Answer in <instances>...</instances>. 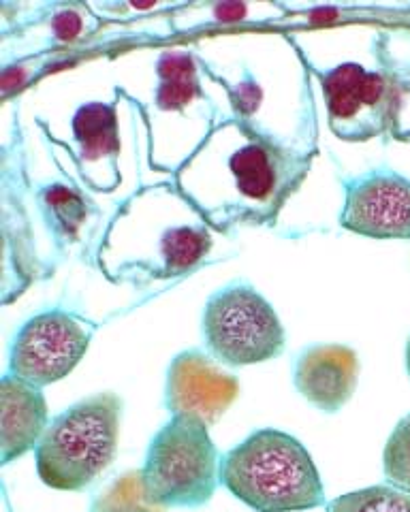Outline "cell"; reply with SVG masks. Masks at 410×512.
<instances>
[{
	"label": "cell",
	"instance_id": "cell-15",
	"mask_svg": "<svg viewBox=\"0 0 410 512\" xmlns=\"http://www.w3.org/2000/svg\"><path fill=\"white\" fill-rule=\"evenodd\" d=\"M39 203L52 233L65 242H73L88 218V207L80 192L65 184H50L41 188Z\"/></svg>",
	"mask_w": 410,
	"mask_h": 512
},
{
	"label": "cell",
	"instance_id": "cell-16",
	"mask_svg": "<svg viewBox=\"0 0 410 512\" xmlns=\"http://www.w3.org/2000/svg\"><path fill=\"white\" fill-rule=\"evenodd\" d=\"M327 512H410V491L396 485L364 487L331 500Z\"/></svg>",
	"mask_w": 410,
	"mask_h": 512
},
{
	"label": "cell",
	"instance_id": "cell-18",
	"mask_svg": "<svg viewBox=\"0 0 410 512\" xmlns=\"http://www.w3.org/2000/svg\"><path fill=\"white\" fill-rule=\"evenodd\" d=\"M383 472L389 485L410 491V412L393 427L385 444Z\"/></svg>",
	"mask_w": 410,
	"mask_h": 512
},
{
	"label": "cell",
	"instance_id": "cell-7",
	"mask_svg": "<svg viewBox=\"0 0 410 512\" xmlns=\"http://www.w3.org/2000/svg\"><path fill=\"white\" fill-rule=\"evenodd\" d=\"M308 158L282 146L272 137H252L229 156V169L240 195L272 218L304 182Z\"/></svg>",
	"mask_w": 410,
	"mask_h": 512
},
{
	"label": "cell",
	"instance_id": "cell-19",
	"mask_svg": "<svg viewBox=\"0 0 410 512\" xmlns=\"http://www.w3.org/2000/svg\"><path fill=\"white\" fill-rule=\"evenodd\" d=\"M56 32L60 39H73L80 32V22H77L75 15H58Z\"/></svg>",
	"mask_w": 410,
	"mask_h": 512
},
{
	"label": "cell",
	"instance_id": "cell-14",
	"mask_svg": "<svg viewBox=\"0 0 410 512\" xmlns=\"http://www.w3.org/2000/svg\"><path fill=\"white\" fill-rule=\"evenodd\" d=\"M212 248V235L203 227H171L161 239L163 276L176 278L193 271Z\"/></svg>",
	"mask_w": 410,
	"mask_h": 512
},
{
	"label": "cell",
	"instance_id": "cell-8",
	"mask_svg": "<svg viewBox=\"0 0 410 512\" xmlns=\"http://www.w3.org/2000/svg\"><path fill=\"white\" fill-rule=\"evenodd\" d=\"M340 224L370 239H410V180L389 169L346 180Z\"/></svg>",
	"mask_w": 410,
	"mask_h": 512
},
{
	"label": "cell",
	"instance_id": "cell-20",
	"mask_svg": "<svg viewBox=\"0 0 410 512\" xmlns=\"http://www.w3.org/2000/svg\"><path fill=\"white\" fill-rule=\"evenodd\" d=\"M406 372H408V376H410V338H408V342H406Z\"/></svg>",
	"mask_w": 410,
	"mask_h": 512
},
{
	"label": "cell",
	"instance_id": "cell-9",
	"mask_svg": "<svg viewBox=\"0 0 410 512\" xmlns=\"http://www.w3.org/2000/svg\"><path fill=\"white\" fill-rule=\"evenodd\" d=\"M240 395V382L203 350H184L171 361L165 406L171 416H193L214 425Z\"/></svg>",
	"mask_w": 410,
	"mask_h": 512
},
{
	"label": "cell",
	"instance_id": "cell-6",
	"mask_svg": "<svg viewBox=\"0 0 410 512\" xmlns=\"http://www.w3.org/2000/svg\"><path fill=\"white\" fill-rule=\"evenodd\" d=\"M94 325L69 310H45L28 318L9 350V374L35 387L67 378L84 359Z\"/></svg>",
	"mask_w": 410,
	"mask_h": 512
},
{
	"label": "cell",
	"instance_id": "cell-4",
	"mask_svg": "<svg viewBox=\"0 0 410 512\" xmlns=\"http://www.w3.org/2000/svg\"><path fill=\"white\" fill-rule=\"evenodd\" d=\"M201 333L210 355L229 367L272 361L287 342L272 303L244 280L225 284L205 301Z\"/></svg>",
	"mask_w": 410,
	"mask_h": 512
},
{
	"label": "cell",
	"instance_id": "cell-1",
	"mask_svg": "<svg viewBox=\"0 0 410 512\" xmlns=\"http://www.w3.org/2000/svg\"><path fill=\"white\" fill-rule=\"evenodd\" d=\"M220 485L255 512H304L325 504L308 448L274 427L252 431L223 455Z\"/></svg>",
	"mask_w": 410,
	"mask_h": 512
},
{
	"label": "cell",
	"instance_id": "cell-13",
	"mask_svg": "<svg viewBox=\"0 0 410 512\" xmlns=\"http://www.w3.org/2000/svg\"><path fill=\"white\" fill-rule=\"evenodd\" d=\"M156 84L154 103L163 111H182L201 94L197 79V67L191 54L165 52L156 62Z\"/></svg>",
	"mask_w": 410,
	"mask_h": 512
},
{
	"label": "cell",
	"instance_id": "cell-11",
	"mask_svg": "<svg viewBox=\"0 0 410 512\" xmlns=\"http://www.w3.org/2000/svg\"><path fill=\"white\" fill-rule=\"evenodd\" d=\"M71 128L77 143V163L88 184L97 190H114L120 182L116 107L101 101L86 103L75 111Z\"/></svg>",
	"mask_w": 410,
	"mask_h": 512
},
{
	"label": "cell",
	"instance_id": "cell-3",
	"mask_svg": "<svg viewBox=\"0 0 410 512\" xmlns=\"http://www.w3.org/2000/svg\"><path fill=\"white\" fill-rule=\"evenodd\" d=\"M220 459L208 425L193 416H171L154 434L139 472L148 502L159 508L210 504L220 485Z\"/></svg>",
	"mask_w": 410,
	"mask_h": 512
},
{
	"label": "cell",
	"instance_id": "cell-10",
	"mask_svg": "<svg viewBox=\"0 0 410 512\" xmlns=\"http://www.w3.org/2000/svg\"><path fill=\"white\" fill-rule=\"evenodd\" d=\"M357 352L342 344H314L299 352L293 384L308 404L325 414H336L357 389Z\"/></svg>",
	"mask_w": 410,
	"mask_h": 512
},
{
	"label": "cell",
	"instance_id": "cell-17",
	"mask_svg": "<svg viewBox=\"0 0 410 512\" xmlns=\"http://www.w3.org/2000/svg\"><path fill=\"white\" fill-rule=\"evenodd\" d=\"M92 512H154L148 502L141 474L129 472L103 489L92 504Z\"/></svg>",
	"mask_w": 410,
	"mask_h": 512
},
{
	"label": "cell",
	"instance_id": "cell-5",
	"mask_svg": "<svg viewBox=\"0 0 410 512\" xmlns=\"http://www.w3.org/2000/svg\"><path fill=\"white\" fill-rule=\"evenodd\" d=\"M329 131L342 141L391 135L400 122L402 96L389 77L344 62L321 75Z\"/></svg>",
	"mask_w": 410,
	"mask_h": 512
},
{
	"label": "cell",
	"instance_id": "cell-12",
	"mask_svg": "<svg viewBox=\"0 0 410 512\" xmlns=\"http://www.w3.org/2000/svg\"><path fill=\"white\" fill-rule=\"evenodd\" d=\"M47 425L50 414L41 387L5 374L0 380V463L7 466L37 448Z\"/></svg>",
	"mask_w": 410,
	"mask_h": 512
},
{
	"label": "cell",
	"instance_id": "cell-2",
	"mask_svg": "<svg viewBox=\"0 0 410 512\" xmlns=\"http://www.w3.org/2000/svg\"><path fill=\"white\" fill-rule=\"evenodd\" d=\"M120 414L122 399L105 391L54 416L35 448L41 483L58 491L90 487L116 457Z\"/></svg>",
	"mask_w": 410,
	"mask_h": 512
}]
</instances>
